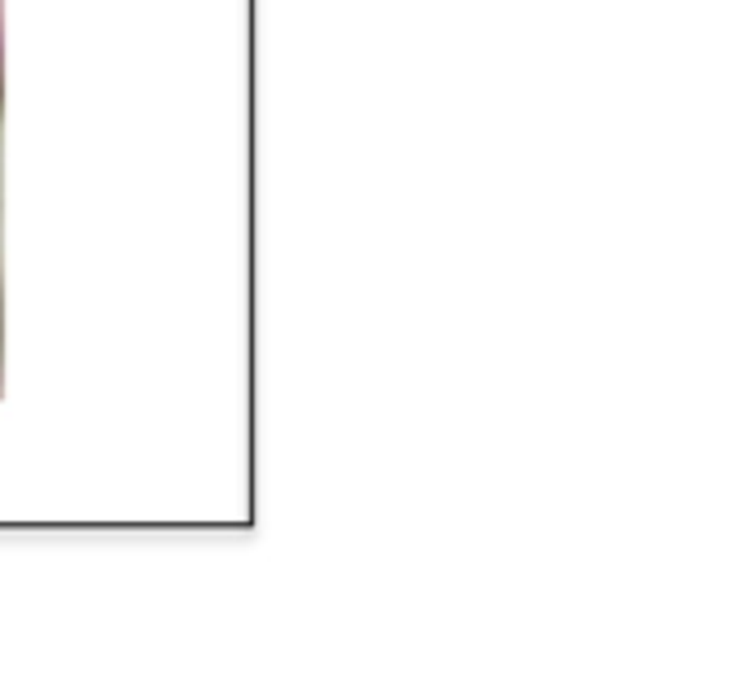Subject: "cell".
<instances>
[{"mask_svg": "<svg viewBox=\"0 0 749 675\" xmlns=\"http://www.w3.org/2000/svg\"><path fill=\"white\" fill-rule=\"evenodd\" d=\"M4 9V4H0ZM0 101H4V26H0Z\"/></svg>", "mask_w": 749, "mask_h": 675, "instance_id": "cell-1", "label": "cell"}]
</instances>
